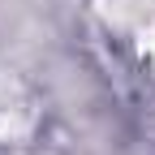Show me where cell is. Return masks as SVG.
Masks as SVG:
<instances>
[{
	"label": "cell",
	"mask_w": 155,
	"mask_h": 155,
	"mask_svg": "<svg viewBox=\"0 0 155 155\" xmlns=\"http://www.w3.org/2000/svg\"><path fill=\"white\" fill-rule=\"evenodd\" d=\"M116 35H121V48H125V56L134 61L138 78L155 91V0H151V9L134 13L129 26H116Z\"/></svg>",
	"instance_id": "6da1fadb"
},
{
	"label": "cell",
	"mask_w": 155,
	"mask_h": 155,
	"mask_svg": "<svg viewBox=\"0 0 155 155\" xmlns=\"http://www.w3.org/2000/svg\"><path fill=\"white\" fill-rule=\"evenodd\" d=\"M30 129V104L13 82H0V147Z\"/></svg>",
	"instance_id": "7a4b0ae2"
}]
</instances>
